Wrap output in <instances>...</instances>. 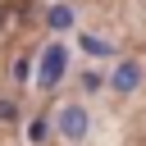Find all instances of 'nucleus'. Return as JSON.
Wrapping results in <instances>:
<instances>
[{"instance_id":"nucleus-1","label":"nucleus","mask_w":146,"mask_h":146,"mask_svg":"<svg viewBox=\"0 0 146 146\" xmlns=\"http://www.w3.org/2000/svg\"><path fill=\"white\" fill-rule=\"evenodd\" d=\"M50 14V0H0V128L23 119V96L32 82L59 78V55H46Z\"/></svg>"},{"instance_id":"nucleus-2","label":"nucleus","mask_w":146,"mask_h":146,"mask_svg":"<svg viewBox=\"0 0 146 146\" xmlns=\"http://www.w3.org/2000/svg\"><path fill=\"white\" fill-rule=\"evenodd\" d=\"M96 55L146 64V0H50Z\"/></svg>"}]
</instances>
